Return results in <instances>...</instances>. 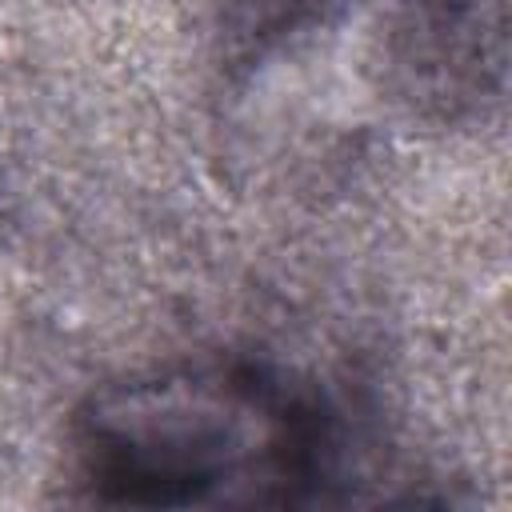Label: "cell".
Returning <instances> with one entry per match:
<instances>
[{
  "label": "cell",
  "mask_w": 512,
  "mask_h": 512,
  "mask_svg": "<svg viewBox=\"0 0 512 512\" xmlns=\"http://www.w3.org/2000/svg\"><path fill=\"white\" fill-rule=\"evenodd\" d=\"M84 452L116 500L200 504L232 484L312 476L316 428L256 380L136 384L92 408Z\"/></svg>",
  "instance_id": "cell-1"
}]
</instances>
